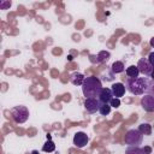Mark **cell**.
Returning a JSON list of instances; mask_svg holds the SVG:
<instances>
[{
	"label": "cell",
	"mask_w": 154,
	"mask_h": 154,
	"mask_svg": "<svg viewBox=\"0 0 154 154\" xmlns=\"http://www.w3.org/2000/svg\"><path fill=\"white\" fill-rule=\"evenodd\" d=\"M149 78L148 77H126L125 79V89L131 93L132 95H144L147 94L149 87Z\"/></svg>",
	"instance_id": "obj_1"
},
{
	"label": "cell",
	"mask_w": 154,
	"mask_h": 154,
	"mask_svg": "<svg viewBox=\"0 0 154 154\" xmlns=\"http://www.w3.org/2000/svg\"><path fill=\"white\" fill-rule=\"evenodd\" d=\"M102 84H101V81L95 77V76H89V77H85L83 84H82V91H83V95L87 97H97L101 89H102Z\"/></svg>",
	"instance_id": "obj_2"
},
{
	"label": "cell",
	"mask_w": 154,
	"mask_h": 154,
	"mask_svg": "<svg viewBox=\"0 0 154 154\" xmlns=\"http://www.w3.org/2000/svg\"><path fill=\"white\" fill-rule=\"evenodd\" d=\"M124 141L129 147H140L143 141V135L138 131V129H130L126 131Z\"/></svg>",
	"instance_id": "obj_3"
},
{
	"label": "cell",
	"mask_w": 154,
	"mask_h": 154,
	"mask_svg": "<svg viewBox=\"0 0 154 154\" xmlns=\"http://www.w3.org/2000/svg\"><path fill=\"white\" fill-rule=\"evenodd\" d=\"M29 109L25 107V106H14L12 109H11V117L12 119L18 123V124H22V123H25L29 118Z\"/></svg>",
	"instance_id": "obj_4"
},
{
	"label": "cell",
	"mask_w": 154,
	"mask_h": 154,
	"mask_svg": "<svg viewBox=\"0 0 154 154\" xmlns=\"http://www.w3.org/2000/svg\"><path fill=\"white\" fill-rule=\"evenodd\" d=\"M137 67H138L140 73H142V75L146 76V77L150 76V73H152V71H153V66H152V64L149 63L148 58H142V59H140L138 63H137Z\"/></svg>",
	"instance_id": "obj_5"
},
{
	"label": "cell",
	"mask_w": 154,
	"mask_h": 154,
	"mask_svg": "<svg viewBox=\"0 0 154 154\" xmlns=\"http://www.w3.org/2000/svg\"><path fill=\"white\" fill-rule=\"evenodd\" d=\"M100 101L97 97H87L84 100V108L88 113H95L100 108Z\"/></svg>",
	"instance_id": "obj_6"
},
{
	"label": "cell",
	"mask_w": 154,
	"mask_h": 154,
	"mask_svg": "<svg viewBox=\"0 0 154 154\" xmlns=\"http://www.w3.org/2000/svg\"><path fill=\"white\" fill-rule=\"evenodd\" d=\"M88 142H89V137H88V135H87L85 132L78 131V132L75 134V136H73V144H75L77 148H83V147H85V146L88 144Z\"/></svg>",
	"instance_id": "obj_7"
},
{
	"label": "cell",
	"mask_w": 154,
	"mask_h": 154,
	"mask_svg": "<svg viewBox=\"0 0 154 154\" xmlns=\"http://www.w3.org/2000/svg\"><path fill=\"white\" fill-rule=\"evenodd\" d=\"M141 106L146 112H154V96L146 94L141 99Z\"/></svg>",
	"instance_id": "obj_8"
},
{
	"label": "cell",
	"mask_w": 154,
	"mask_h": 154,
	"mask_svg": "<svg viewBox=\"0 0 154 154\" xmlns=\"http://www.w3.org/2000/svg\"><path fill=\"white\" fill-rule=\"evenodd\" d=\"M113 97H114L113 93H112V90L109 88H102L100 94H99V96H97L100 103H109Z\"/></svg>",
	"instance_id": "obj_9"
},
{
	"label": "cell",
	"mask_w": 154,
	"mask_h": 154,
	"mask_svg": "<svg viewBox=\"0 0 154 154\" xmlns=\"http://www.w3.org/2000/svg\"><path fill=\"white\" fill-rule=\"evenodd\" d=\"M111 90L113 93V96L117 97V99H119V97H122L124 95V93H125L126 89H125V84H123L120 82H117V83H113L112 84Z\"/></svg>",
	"instance_id": "obj_10"
},
{
	"label": "cell",
	"mask_w": 154,
	"mask_h": 154,
	"mask_svg": "<svg viewBox=\"0 0 154 154\" xmlns=\"http://www.w3.org/2000/svg\"><path fill=\"white\" fill-rule=\"evenodd\" d=\"M84 79H85V77L79 72H73V73L70 75V82L73 85H82Z\"/></svg>",
	"instance_id": "obj_11"
},
{
	"label": "cell",
	"mask_w": 154,
	"mask_h": 154,
	"mask_svg": "<svg viewBox=\"0 0 154 154\" xmlns=\"http://www.w3.org/2000/svg\"><path fill=\"white\" fill-rule=\"evenodd\" d=\"M125 73L128 77H131V78H135V77H138L140 75V71H138V67L137 65H130L129 67H126L125 70Z\"/></svg>",
	"instance_id": "obj_12"
},
{
	"label": "cell",
	"mask_w": 154,
	"mask_h": 154,
	"mask_svg": "<svg viewBox=\"0 0 154 154\" xmlns=\"http://www.w3.org/2000/svg\"><path fill=\"white\" fill-rule=\"evenodd\" d=\"M111 70H112V72H113L114 75H116V73H122V72H124V70H125L124 63H123V61H114V63L112 64Z\"/></svg>",
	"instance_id": "obj_13"
},
{
	"label": "cell",
	"mask_w": 154,
	"mask_h": 154,
	"mask_svg": "<svg viewBox=\"0 0 154 154\" xmlns=\"http://www.w3.org/2000/svg\"><path fill=\"white\" fill-rule=\"evenodd\" d=\"M138 131L142 134V135H152V125L148 124V123H142L140 124L138 126Z\"/></svg>",
	"instance_id": "obj_14"
},
{
	"label": "cell",
	"mask_w": 154,
	"mask_h": 154,
	"mask_svg": "<svg viewBox=\"0 0 154 154\" xmlns=\"http://www.w3.org/2000/svg\"><path fill=\"white\" fill-rule=\"evenodd\" d=\"M54 149H55V144H54V142H53L52 140H47V142H46V143L43 144V147H42V150L46 152V153L54 152Z\"/></svg>",
	"instance_id": "obj_15"
},
{
	"label": "cell",
	"mask_w": 154,
	"mask_h": 154,
	"mask_svg": "<svg viewBox=\"0 0 154 154\" xmlns=\"http://www.w3.org/2000/svg\"><path fill=\"white\" fill-rule=\"evenodd\" d=\"M111 108L112 107H111L109 103H101L100 105V108H99V112H100L101 116H107V114H109Z\"/></svg>",
	"instance_id": "obj_16"
},
{
	"label": "cell",
	"mask_w": 154,
	"mask_h": 154,
	"mask_svg": "<svg viewBox=\"0 0 154 154\" xmlns=\"http://www.w3.org/2000/svg\"><path fill=\"white\" fill-rule=\"evenodd\" d=\"M125 154H144V152L140 147H128Z\"/></svg>",
	"instance_id": "obj_17"
},
{
	"label": "cell",
	"mask_w": 154,
	"mask_h": 154,
	"mask_svg": "<svg viewBox=\"0 0 154 154\" xmlns=\"http://www.w3.org/2000/svg\"><path fill=\"white\" fill-rule=\"evenodd\" d=\"M147 94L154 96V79H150V81H149V87H148Z\"/></svg>",
	"instance_id": "obj_18"
},
{
	"label": "cell",
	"mask_w": 154,
	"mask_h": 154,
	"mask_svg": "<svg viewBox=\"0 0 154 154\" xmlns=\"http://www.w3.org/2000/svg\"><path fill=\"white\" fill-rule=\"evenodd\" d=\"M109 105H111V107H114V108H118V107L120 106V100H119V99H117V97H113V99L111 100V102H109Z\"/></svg>",
	"instance_id": "obj_19"
},
{
	"label": "cell",
	"mask_w": 154,
	"mask_h": 154,
	"mask_svg": "<svg viewBox=\"0 0 154 154\" xmlns=\"http://www.w3.org/2000/svg\"><path fill=\"white\" fill-rule=\"evenodd\" d=\"M11 5H12V2L11 1H0V8L1 10H7L8 7H11Z\"/></svg>",
	"instance_id": "obj_20"
},
{
	"label": "cell",
	"mask_w": 154,
	"mask_h": 154,
	"mask_svg": "<svg viewBox=\"0 0 154 154\" xmlns=\"http://www.w3.org/2000/svg\"><path fill=\"white\" fill-rule=\"evenodd\" d=\"M148 60H149V63L152 64V66H153V69H154V52H150V53H149Z\"/></svg>",
	"instance_id": "obj_21"
},
{
	"label": "cell",
	"mask_w": 154,
	"mask_h": 154,
	"mask_svg": "<svg viewBox=\"0 0 154 154\" xmlns=\"http://www.w3.org/2000/svg\"><path fill=\"white\" fill-rule=\"evenodd\" d=\"M142 149H143L144 154H150V153H152V148H150L149 146H144V147H143Z\"/></svg>",
	"instance_id": "obj_22"
},
{
	"label": "cell",
	"mask_w": 154,
	"mask_h": 154,
	"mask_svg": "<svg viewBox=\"0 0 154 154\" xmlns=\"http://www.w3.org/2000/svg\"><path fill=\"white\" fill-rule=\"evenodd\" d=\"M149 45H150V46H152V47L154 48V36H153V37H152V38L149 40Z\"/></svg>",
	"instance_id": "obj_23"
},
{
	"label": "cell",
	"mask_w": 154,
	"mask_h": 154,
	"mask_svg": "<svg viewBox=\"0 0 154 154\" xmlns=\"http://www.w3.org/2000/svg\"><path fill=\"white\" fill-rule=\"evenodd\" d=\"M150 79H154V69H153V71L150 73Z\"/></svg>",
	"instance_id": "obj_24"
},
{
	"label": "cell",
	"mask_w": 154,
	"mask_h": 154,
	"mask_svg": "<svg viewBox=\"0 0 154 154\" xmlns=\"http://www.w3.org/2000/svg\"><path fill=\"white\" fill-rule=\"evenodd\" d=\"M31 154H40V153H38L37 150H32V152H31Z\"/></svg>",
	"instance_id": "obj_25"
}]
</instances>
